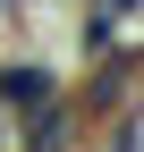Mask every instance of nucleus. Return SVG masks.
I'll list each match as a JSON object with an SVG mask.
<instances>
[{
	"label": "nucleus",
	"instance_id": "nucleus-1",
	"mask_svg": "<svg viewBox=\"0 0 144 152\" xmlns=\"http://www.w3.org/2000/svg\"><path fill=\"white\" fill-rule=\"evenodd\" d=\"M127 9H136V0H102V17H127Z\"/></svg>",
	"mask_w": 144,
	"mask_h": 152
}]
</instances>
